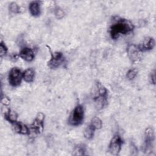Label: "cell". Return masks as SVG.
I'll return each instance as SVG.
<instances>
[{"label": "cell", "mask_w": 156, "mask_h": 156, "mask_svg": "<svg viewBox=\"0 0 156 156\" xmlns=\"http://www.w3.org/2000/svg\"><path fill=\"white\" fill-rule=\"evenodd\" d=\"M7 52V48L5 43L1 41V44H0V55L1 57H2Z\"/></svg>", "instance_id": "22"}, {"label": "cell", "mask_w": 156, "mask_h": 156, "mask_svg": "<svg viewBox=\"0 0 156 156\" xmlns=\"http://www.w3.org/2000/svg\"><path fill=\"white\" fill-rule=\"evenodd\" d=\"M44 115L41 112L38 113L34 122L29 126L30 130L36 134L41 133L44 127Z\"/></svg>", "instance_id": "7"}, {"label": "cell", "mask_w": 156, "mask_h": 156, "mask_svg": "<svg viewBox=\"0 0 156 156\" xmlns=\"http://www.w3.org/2000/svg\"><path fill=\"white\" fill-rule=\"evenodd\" d=\"M85 147L84 146V145L83 144H80L77 146L75 149H74V153L73 154L74 155H84L85 154Z\"/></svg>", "instance_id": "19"}, {"label": "cell", "mask_w": 156, "mask_h": 156, "mask_svg": "<svg viewBox=\"0 0 156 156\" xmlns=\"http://www.w3.org/2000/svg\"><path fill=\"white\" fill-rule=\"evenodd\" d=\"M54 14H55V16L56 17L57 19L58 20H60L62 18H63V16H65V12L63 10V9H62L60 7H57L55 9L54 11Z\"/></svg>", "instance_id": "20"}, {"label": "cell", "mask_w": 156, "mask_h": 156, "mask_svg": "<svg viewBox=\"0 0 156 156\" xmlns=\"http://www.w3.org/2000/svg\"><path fill=\"white\" fill-rule=\"evenodd\" d=\"M64 62V57L62 52H55L51 53V59L48 62V66L51 69H55L59 67Z\"/></svg>", "instance_id": "9"}, {"label": "cell", "mask_w": 156, "mask_h": 156, "mask_svg": "<svg viewBox=\"0 0 156 156\" xmlns=\"http://www.w3.org/2000/svg\"><path fill=\"white\" fill-rule=\"evenodd\" d=\"M8 78L9 83L12 86L17 87L21 82V80L23 79V73L18 68L14 67L10 69Z\"/></svg>", "instance_id": "6"}, {"label": "cell", "mask_w": 156, "mask_h": 156, "mask_svg": "<svg viewBox=\"0 0 156 156\" xmlns=\"http://www.w3.org/2000/svg\"><path fill=\"white\" fill-rule=\"evenodd\" d=\"M12 124L13 129L15 132L20 134H23V135H27L29 133V132H30L29 128L26 125L22 123L21 122L16 121L12 123Z\"/></svg>", "instance_id": "11"}, {"label": "cell", "mask_w": 156, "mask_h": 156, "mask_svg": "<svg viewBox=\"0 0 156 156\" xmlns=\"http://www.w3.org/2000/svg\"><path fill=\"white\" fill-rule=\"evenodd\" d=\"M35 77V71L32 68H28L23 73V79L26 82H32Z\"/></svg>", "instance_id": "14"}, {"label": "cell", "mask_w": 156, "mask_h": 156, "mask_svg": "<svg viewBox=\"0 0 156 156\" xmlns=\"http://www.w3.org/2000/svg\"><path fill=\"white\" fill-rule=\"evenodd\" d=\"M1 103L5 106H7L10 104V99L7 96H2Z\"/></svg>", "instance_id": "24"}, {"label": "cell", "mask_w": 156, "mask_h": 156, "mask_svg": "<svg viewBox=\"0 0 156 156\" xmlns=\"http://www.w3.org/2000/svg\"><path fill=\"white\" fill-rule=\"evenodd\" d=\"M134 28L133 24L128 20L118 18L111 26L110 34L113 40L118 39L120 35L126 34L131 32Z\"/></svg>", "instance_id": "1"}, {"label": "cell", "mask_w": 156, "mask_h": 156, "mask_svg": "<svg viewBox=\"0 0 156 156\" xmlns=\"http://www.w3.org/2000/svg\"><path fill=\"white\" fill-rule=\"evenodd\" d=\"M155 42L153 38L147 37V38H145L143 41V42L138 46L140 48V49L142 52H143V51L152 49L154 48V47L155 46Z\"/></svg>", "instance_id": "10"}, {"label": "cell", "mask_w": 156, "mask_h": 156, "mask_svg": "<svg viewBox=\"0 0 156 156\" xmlns=\"http://www.w3.org/2000/svg\"><path fill=\"white\" fill-rule=\"evenodd\" d=\"M90 124L96 129H99L102 127V121L98 118V117H94L91 119Z\"/></svg>", "instance_id": "17"}, {"label": "cell", "mask_w": 156, "mask_h": 156, "mask_svg": "<svg viewBox=\"0 0 156 156\" xmlns=\"http://www.w3.org/2000/svg\"><path fill=\"white\" fill-rule=\"evenodd\" d=\"M108 93L107 89L99 82H97L94 87L93 101L98 110L102 109L107 103Z\"/></svg>", "instance_id": "2"}, {"label": "cell", "mask_w": 156, "mask_h": 156, "mask_svg": "<svg viewBox=\"0 0 156 156\" xmlns=\"http://www.w3.org/2000/svg\"><path fill=\"white\" fill-rule=\"evenodd\" d=\"M9 9L10 11L14 13H19L21 12V8L16 3V2H11L9 4Z\"/></svg>", "instance_id": "18"}, {"label": "cell", "mask_w": 156, "mask_h": 156, "mask_svg": "<svg viewBox=\"0 0 156 156\" xmlns=\"http://www.w3.org/2000/svg\"><path fill=\"white\" fill-rule=\"evenodd\" d=\"M30 14L34 16H37L40 13V4L38 1H32L30 3L29 7Z\"/></svg>", "instance_id": "13"}, {"label": "cell", "mask_w": 156, "mask_h": 156, "mask_svg": "<svg viewBox=\"0 0 156 156\" xmlns=\"http://www.w3.org/2000/svg\"><path fill=\"white\" fill-rule=\"evenodd\" d=\"M136 74H137V71L136 69H130L127 71L126 74V77L129 80H133L136 76Z\"/></svg>", "instance_id": "21"}, {"label": "cell", "mask_w": 156, "mask_h": 156, "mask_svg": "<svg viewBox=\"0 0 156 156\" xmlns=\"http://www.w3.org/2000/svg\"><path fill=\"white\" fill-rule=\"evenodd\" d=\"M154 138V130L151 127H147L144 132V143L143 144V151L144 152H152Z\"/></svg>", "instance_id": "4"}, {"label": "cell", "mask_w": 156, "mask_h": 156, "mask_svg": "<svg viewBox=\"0 0 156 156\" xmlns=\"http://www.w3.org/2000/svg\"><path fill=\"white\" fill-rule=\"evenodd\" d=\"M95 130L96 129L90 124L84 130V132H83L84 136L88 140L92 138L94 135V133Z\"/></svg>", "instance_id": "16"}, {"label": "cell", "mask_w": 156, "mask_h": 156, "mask_svg": "<svg viewBox=\"0 0 156 156\" xmlns=\"http://www.w3.org/2000/svg\"><path fill=\"white\" fill-rule=\"evenodd\" d=\"M19 56L27 62H31L34 60L35 55L34 52L31 48L26 47L20 51Z\"/></svg>", "instance_id": "12"}, {"label": "cell", "mask_w": 156, "mask_h": 156, "mask_svg": "<svg viewBox=\"0 0 156 156\" xmlns=\"http://www.w3.org/2000/svg\"><path fill=\"white\" fill-rule=\"evenodd\" d=\"M4 117L6 119V120H7L9 122L12 124L17 121L18 115L15 111L11 109H8L4 114Z\"/></svg>", "instance_id": "15"}, {"label": "cell", "mask_w": 156, "mask_h": 156, "mask_svg": "<svg viewBox=\"0 0 156 156\" xmlns=\"http://www.w3.org/2000/svg\"><path fill=\"white\" fill-rule=\"evenodd\" d=\"M18 55L16 54H13L12 55H11V57H10V59L13 61H16L17 59H18Z\"/></svg>", "instance_id": "25"}, {"label": "cell", "mask_w": 156, "mask_h": 156, "mask_svg": "<svg viewBox=\"0 0 156 156\" xmlns=\"http://www.w3.org/2000/svg\"><path fill=\"white\" fill-rule=\"evenodd\" d=\"M122 144V140L121 137L118 134L115 135L111 139L108 145L109 152L114 155H118L121 151Z\"/></svg>", "instance_id": "5"}, {"label": "cell", "mask_w": 156, "mask_h": 156, "mask_svg": "<svg viewBox=\"0 0 156 156\" xmlns=\"http://www.w3.org/2000/svg\"><path fill=\"white\" fill-rule=\"evenodd\" d=\"M155 70H153L152 71H151V73H150V75L149 76V82H151V83L152 84H155Z\"/></svg>", "instance_id": "23"}, {"label": "cell", "mask_w": 156, "mask_h": 156, "mask_svg": "<svg viewBox=\"0 0 156 156\" xmlns=\"http://www.w3.org/2000/svg\"><path fill=\"white\" fill-rule=\"evenodd\" d=\"M83 116L84 112L83 107L79 104L76 105L73 110L69 118V123L71 126H79L82 123L83 119Z\"/></svg>", "instance_id": "3"}, {"label": "cell", "mask_w": 156, "mask_h": 156, "mask_svg": "<svg viewBox=\"0 0 156 156\" xmlns=\"http://www.w3.org/2000/svg\"><path fill=\"white\" fill-rule=\"evenodd\" d=\"M127 53L129 59L133 63L139 62L141 58L142 51L135 44H129L127 48Z\"/></svg>", "instance_id": "8"}]
</instances>
